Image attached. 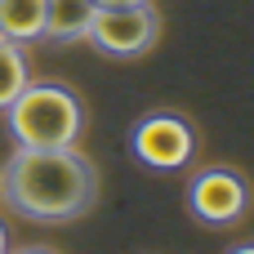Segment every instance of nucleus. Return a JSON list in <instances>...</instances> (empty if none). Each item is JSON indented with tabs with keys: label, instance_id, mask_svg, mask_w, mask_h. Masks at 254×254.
Returning <instances> with one entry per match:
<instances>
[{
	"label": "nucleus",
	"instance_id": "1",
	"mask_svg": "<svg viewBox=\"0 0 254 254\" xmlns=\"http://www.w3.org/2000/svg\"><path fill=\"white\" fill-rule=\"evenodd\" d=\"M0 196L31 223H76L98 205V170L71 147H13Z\"/></svg>",
	"mask_w": 254,
	"mask_h": 254
},
{
	"label": "nucleus",
	"instance_id": "2",
	"mask_svg": "<svg viewBox=\"0 0 254 254\" xmlns=\"http://www.w3.org/2000/svg\"><path fill=\"white\" fill-rule=\"evenodd\" d=\"M18 147H71L85 129V107L67 85H22L4 107Z\"/></svg>",
	"mask_w": 254,
	"mask_h": 254
},
{
	"label": "nucleus",
	"instance_id": "3",
	"mask_svg": "<svg viewBox=\"0 0 254 254\" xmlns=\"http://www.w3.org/2000/svg\"><path fill=\"white\" fill-rule=\"evenodd\" d=\"M85 40L107 58H143L161 40V13L147 0L143 4H121V9H94Z\"/></svg>",
	"mask_w": 254,
	"mask_h": 254
},
{
	"label": "nucleus",
	"instance_id": "4",
	"mask_svg": "<svg viewBox=\"0 0 254 254\" xmlns=\"http://www.w3.org/2000/svg\"><path fill=\"white\" fill-rule=\"evenodd\" d=\"M188 210L205 228H232L250 210V183L232 165H210L188 183Z\"/></svg>",
	"mask_w": 254,
	"mask_h": 254
},
{
	"label": "nucleus",
	"instance_id": "5",
	"mask_svg": "<svg viewBox=\"0 0 254 254\" xmlns=\"http://www.w3.org/2000/svg\"><path fill=\"white\" fill-rule=\"evenodd\" d=\"M129 147L147 170H183L192 161V152H196V134H192V125L183 116L152 112V116H143L134 125Z\"/></svg>",
	"mask_w": 254,
	"mask_h": 254
},
{
	"label": "nucleus",
	"instance_id": "6",
	"mask_svg": "<svg viewBox=\"0 0 254 254\" xmlns=\"http://www.w3.org/2000/svg\"><path fill=\"white\" fill-rule=\"evenodd\" d=\"M94 0H45V36L54 45H71L89 36Z\"/></svg>",
	"mask_w": 254,
	"mask_h": 254
},
{
	"label": "nucleus",
	"instance_id": "7",
	"mask_svg": "<svg viewBox=\"0 0 254 254\" xmlns=\"http://www.w3.org/2000/svg\"><path fill=\"white\" fill-rule=\"evenodd\" d=\"M0 36L13 45L45 36V0H0Z\"/></svg>",
	"mask_w": 254,
	"mask_h": 254
},
{
	"label": "nucleus",
	"instance_id": "8",
	"mask_svg": "<svg viewBox=\"0 0 254 254\" xmlns=\"http://www.w3.org/2000/svg\"><path fill=\"white\" fill-rule=\"evenodd\" d=\"M27 80H31V76H27V54H22V45H13V40L0 36V112L22 94Z\"/></svg>",
	"mask_w": 254,
	"mask_h": 254
},
{
	"label": "nucleus",
	"instance_id": "9",
	"mask_svg": "<svg viewBox=\"0 0 254 254\" xmlns=\"http://www.w3.org/2000/svg\"><path fill=\"white\" fill-rule=\"evenodd\" d=\"M121 4H143V0H94V9H121Z\"/></svg>",
	"mask_w": 254,
	"mask_h": 254
},
{
	"label": "nucleus",
	"instance_id": "10",
	"mask_svg": "<svg viewBox=\"0 0 254 254\" xmlns=\"http://www.w3.org/2000/svg\"><path fill=\"white\" fill-rule=\"evenodd\" d=\"M0 254H9V232H4V223H0Z\"/></svg>",
	"mask_w": 254,
	"mask_h": 254
},
{
	"label": "nucleus",
	"instance_id": "11",
	"mask_svg": "<svg viewBox=\"0 0 254 254\" xmlns=\"http://www.w3.org/2000/svg\"><path fill=\"white\" fill-rule=\"evenodd\" d=\"M228 254H254V246H237V250H228Z\"/></svg>",
	"mask_w": 254,
	"mask_h": 254
},
{
	"label": "nucleus",
	"instance_id": "12",
	"mask_svg": "<svg viewBox=\"0 0 254 254\" xmlns=\"http://www.w3.org/2000/svg\"><path fill=\"white\" fill-rule=\"evenodd\" d=\"M9 254H13V250H9ZM18 254H54V250H18Z\"/></svg>",
	"mask_w": 254,
	"mask_h": 254
}]
</instances>
